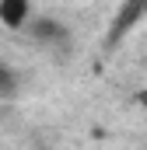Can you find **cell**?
Listing matches in <instances>:
<instances>
[{"instance_id": "cell-2", "label": "cell", "mask_w": 147, "mask_h": 150, "mask_svg": "<svg viewBox=\"0 0 147 150\" xmlns=\"http://www.w3.org/2000/svg\"><path fill=\"white\" fill-rule=\"evenodd\" d=\"M144 11H147V0H130V4H123V11H119V18H116V25H112V38H119Z\"/></svg>"}, {"instance_id": "cell-5", "label": "cell", "mask_w": 147, "mask_h": 150, "mask_svg": "<svg viewBox=\"0 0 147 150\" xmlns=\"http://www.w3.org/2000/svg\"><path fill=\"white\" fill-rule=\"evenodd\" d=\"M140 101H144V105H147V94H140Z\"/></svg>"}, {"instance_id": "cell-4", "label": "cell", "mask_w": 147, "mask_h": 150, "mask_svg": "<svg viewBox=\"0 0 147 150\" xmlns=\"http://www.w3.org/2000/svg\"><path fill=\"white\" fill-rule=\"evenodd\" d=\"M18 84H21L18 74H14L11 67L0 63V98H14V94H18Z\"/></svg>"}, {"instance_id": "cell-3", "label": "cell", "mask_w": 147, "mask_h": 150, "mask_svg": "<svg viewBox=\"0 0 147 150\" xmlns=\"http://www.w3.org/2000/svg\"><path fill=\"white\" fill-rule=\"evenodd\" d=\"M32 32L39 42H67V28H60L56 21H35Z\"/></svg>"}, {"instance_id": "cell-1", "label": "cell", "mask_w": 147, "mask_h": 150, "mask_svg": "<svg viewBox=\"0 0 147 150\" xmlns=\"http://www.w3.org/2000/svg\"><path fill=\"white\" fill-rule=\"evenodd\" d=\"M0 21L7 28H21L28 21V0H0Z\"/></svg>"}]
</instances>
